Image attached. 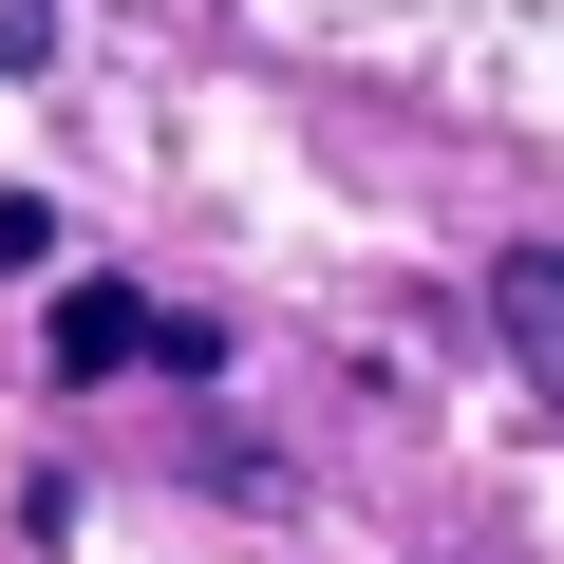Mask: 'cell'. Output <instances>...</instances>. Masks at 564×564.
Instances as JSON below:
<instances>
[{
	"label": "cell",
	"instance_id": "obj_2",
	"mask_svg": "<svg viewBox=\"0 0 564 564\" xmlns=\"http://www.w3.org/2000/svg\"><path fill=\"white\" fill-rule=\"evenodd\" d=\"M489 321H508V358H527V395L564 414V245H508V263H489Z\"/></svg>",
	"mask_w": 564,
	"mask_h": 564
},
{
	"label": "cell",
	"instance_id": "obj_1",
	"mask_svg": "<svg viewBox=\"0 0 564 564\" xmlns=\"http://www.w3.org/2000/svg\"><path fill=\"white\" fill-rule=\"evenodd\" d=\"M57 377H226V339L170 321V302H132V282H76L57 302Z\"/></svg>",
	"mask_w": 564,
	"mask_h": 564
},
{
	"label": "cell",
	"instance_id": "obj_3",
	"mask_svg": "<svg viewBox=\"0 0 564 564\" xmlns=\"http://www.w3.org/2000/svg\"><path fill=\"white\" fill-rule=\"evenodd\" d=\"M57 57V0H0V76H39Z\"/></svg>",
	"mask_w": 564,
	"mask_h": 564
},
{
	"label": "cell",
	"instance_id": "obj_4",
	"mask_svg": "<svg viewBox=\"0 0 564 564\" xmlns=\"http://www.w3.org/2000/svg\"><path fill=\"white\" fill-rule=\"evenodd\" d=\"M0 263H39V207H20V188H0Z\"/></svg>",
	"mask_w": 564,
	"mask_h": 564
}]
</instances>
